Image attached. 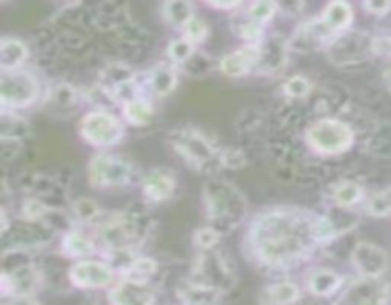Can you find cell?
Wrapping results in <instances>:
<instances>
[{"label":"cell","instance_id":"cell-18","mask_svg":"<svg viewBox=\"0 0 391 305\" xmlns=\"http://www.w3.org/2000/svg\"><path fill=\"white\" fill-rule=\"evenodd\" d=\"M365 197V189L359 181L355 180H340L332 187V200L334 205L347 206V208H354L355 205H359Z\"/></svg>","mask_w":391,"mask_h":305},{"label":"cell","instance_id":"cell-7","mask_svg":"<svg viewBox=\"0 0 391 305\" xmlns=\"http://www.w3.org/2000/svg\"><path fill=\"white\" fill-rule=\"evenodd\" d=\"M67 279L75 288L81 290H94V288H107L113 284L115 269L107 262H95L82 258L75 262L67 271Z\"/></svg>","mask_w":391,"mask_h":305},{"label":"cell","instance_id":"cell-19","mask_svg":"<svg viewBox=\"0 0 391 305\" xmlns=\"http://www.w3.org/2000/svg\"><path fill=\"white\" fill-rule=\"evenodd\" d=\"M29 52L27 46L18 38H4L0 44V57H2V67L4 71H12L18 65L25 62Z\"/></svg>","mask_w":391,"mask_h":305},{"label":"cell","instance_id":"cell-23","mask_svg":"<svg viewBox=\"0 0 391 305\" xmlns=\"http://www.w3.org/2000/svg\"><path fill=\"white\" fill-rule=\"evenodd\" d=\"M164 18L174 27H185L193 18V4L191 0H166L164 4Z\"/></svg>","mask_w":391,"mask_h":305},{"label":"cell","instance_id":"cell-11","mask_svg":"<svg viewBox=\"0 0 391 305\" xmlns=\"http://www.w3.org/2000/svg\"><path fill=\"white\" fill-rule=\"evenodd\" d=\"M351 263L361 277L380 279L390 267V258L384 250L373 243H357L351 250Z\"/></svg>","mask_w":391,"mask_h":305},{"label":"cell","instance_id":"cell-6","mask_svg":"<svg viewBox=\"0 0 391 305\" xmlns=\"http://www.w3.org/2000/svg\"><path fill=\"white\" fill-rule=\"evenodd\" d=\"M81 134L88 144L98 145V147H109L122 139V126L111 113L92 111L82 119Z\"/></svg>","mask_w":391,"mask_h":305},{"label":"cell","instance_id":"cell-31","mask_svg":"<svg viewBox=\"0 0 391 305\" xmlns=\"http://www.w3.org/2000/svg\"><path fill=\"white\" fill-rule=\"evenodd\" d=\"M366 212L370 216H390L391 214V191H378L366 199Z\"/></svg>","mask_w":391,"mask_h":305},{"label":"cell","instance_id":"cell-34","mask_svg":"<svg viewBox=\"0 0 391 305\" xmlns=\"http://www.w3.org/2000/svg\"><path fill=\"white\" fill-rule=\"evenodd\" d=\"M311 90L310 81L303 75L291 76L288 81L284 82V93L291 96V98H305Z\"/></svg>","mask_w":391,"mask_h":305},{"label":"cell","instance_id":"cell-40","mask_svg":"<svg viewBox=\"0 0 391 305\" xmlns=\"http://www.w3.org/2000/svg\"><path fill=\"white\" fill-rule=\"evenodd\" d=\"M75 90L71 86H67V84H62V86L54 88V92H52V101H54L57 107L71 105V103L75 101Z\"/></svg>","mask_w":391,"mask_h":305},{"label":"cell","instance_id":"cell-3","mask_svg":"<svg viewBox=\"0 0 391 305\" xmlns=\"http://www.w3.org/2000/svg\"><path fill=\"white\" fill-rule=\"evenodd\" d=\"M308 145L319 155H342L355 142L354 128L336 119L317 120L308 130Z\"/></svg>","mask_w":391,"mask_h":305},{"label":"cell","instance_id":"cell-5","mask_svg":"<svg viewBox=\"0 0 391 305\" xmlns=\"http://www.w3.org/2000/svg\"><path fill=\"white\" fill-rule=\"evenodd\" d=\"M88 175L90 183L94 187H103V189L122 187L132 178V164L117 156L95 155L90 161Z\"/></svg>","mask_w":391,"mask_h":305},{"label":"cell","instance_id":"cell-27","mask_svg":"<svg viewBox=\"0 0 391 305\" xmlns=\"http://www.w3.org/2000/svg\"><path fill=\"white\" fill-rule=\"evenodd\" d=\"M368 153L374 156L387 159L391 156V126H382L378 130H374L368 137Z\"/></svg>","mask_w":391,"mask_h":305},{"label":"cell","instance_id":"cell-10","mask_svg":"<svg viewBox=\"0 0 391 305\" xmlns=\"http://www.w3.org/2000/svg\"><path fill=\"white\" fill-rule=\"evenodd\" d=\"M42 287V273L33 263L2 273V292L10 294L16 299H29L31 294Z\"/></svg>","mask_w":391,"mask_h":305},{"label":"cell","instance_id":"cell-2","mask_svg":"<svg viewBox=\"0 0 391 305\" xmlns=\"http://www.w3.org/2000/svg\"><path fill=\"white\" fill-rule=\"evenodd\" d=\"M202 195L210 225L220 233L233 231L245 219L246 199L233 183L212 180L204 185Z\"/></svg>","mask_w":391,"mask_h":305},{"label":"cell","instance_id":"cell-21","mask_svg":"<svg viewBox=\"0 0 391 305\" xmlns=\"http://www.w3.org/2000/svg\"><path fill=\"white\" fill-rule=\"evenodd\" d=\"M354 19V10L347 4L346 0H332L325 10V21L332 27L334 31L347 29V25Z\"/></svg>","mask_w":391,"mask_h":305},{"label":"cell","instance_id":"cell-35","mask_svg":"<svg viewBox=\"0 0 391 305\" xmlns=\"http://www.w3.org/2000/svg\"><path fill=\"white\" fill-rule=\"evenodd\" d=\"M168 56L176 63L189 62V57L193 56V42L187 40V38H177V40H174V42L170 44Z\"/></svg>","mask_w":391,"mask_h":305},{"label":"cell","instance_id":"cell-46","mask_svg":"<svg viewBox=\"0 0 391 305\" xmlns=\"http://www.w3.org/2000/svg\"><path fill=\"white\" fill-rule=\"evenodd\" d=\"M390 191H391V189H390Z\"/></svg>","mask_w":391,"mask_h":305},{"label":"cell","instance_id":"cell-29","mask_svg":"<svg viewBox=\"0 0 391 305\" xmlns=\"http://www.w3.org/2000/svg\"><path fill=\"white\" fill-rule=\"evenodd\" d=\"M124 117L132 125H146L153 117V109L147 101L136 98L124 103Z\"/></svg>","mask_w":391,"mask_h":305},{"label":"cell","instance_id":"cell-38","mask_svg":"<svg viewBox=\"0 0 391 305\" xmlns=\"http://www.w3.org/2000/svg\"><path fill=\"white\" fill-rule=\"evenodd\" d=\"M105 79L109 82H113L115 88H117L120 84H124V82L132 81V71L127 65H122V63H113V65H109L105 69Z\"/></svg>","mask_w":391,"mask_h":305},{"label":"cell","instance_id":"cell-43","mask_svg":"<svg viewBox=\"0 0 391 305\" xmlns=\"http://www.w3.org/2000/svg\"><path fill=\"white\" fill-rule=\"evenodd\" d=\"M365 8L370 13L382 16L391 8V0H365Z\"/></svg>","mask_w":391,"mask_h":305},{"label":"cell","instance_id":"cell-1","mask_svg":"<svg viewBox=\"0 0 391 305\" xmlns=\"http://www.w3.org/2000/svg\"><path fill=\"white\" fill-rule=\"evenodd\" d=\"M315 219L296 208H273L258 216L250 231L256 258L269 267H288L302 260L317 243Z\"/></svg>","mask_w":391,"mask_h":305},{"label":"cell","instance_id":"cell-28","mask_svg":"<svg viewBox=\"0 0 391 305\" xmlns=\"http://www.w3.org/2000/svg\"><path fill=\"white\" fill-rule=\"evenodd\" d=\"M149 84H151V90L157 96H166L176 88V75H174L172 69L157 67L149 76Z\"/></svg>","mask_w":391,"mask_h":305},{"label":"cell","instance_id":"cell-12","mask_svg":"<svg viewBox=\"0 0 391 305\" xmlns=\"http://www.w3.org/2000/svg\"><path fill=\"white\" fill-rule=\"evenodd\" d=\"M107 299L111 304L119 305H147L153 304L157 296H155V288L149 287L147 282L124 279L109 292Z\"/></svg>","mask_w":391,"mask_h":305},{"label":"cell","instance_id":"cell-24","mask_svg":"<svg viewBox=\"0 0 391 305\" xmlns=\"http://www.w3.org/2000/svg\"><path fill=\"white\" fill-rule=\"evenodd\" d=\"M105 262L115 269V273H127L132 267V263L138 260V254L134 252L132 246H122V248H107L103 250Z\"/></svg>","mask_w":391,"mask_h":305},{"label":"cell","instance_id":"cell-15","mask_svg":"<svg viewBox=\"0 0 391 305\" xmlns=\"http://www.w3.org/2000/svg\"><path fill=\"white\" fill-rule=\"evenodd\" d=\"M221 294L218 288L209 287V284H202V282H197V280H187L183 282L182 287L177 288V296L182 299L183 304L191 305H209L220 301Z\"/></svg>","mask_w":391,"mask_h":305},{"label":"cell","instance_id":"cell-9","mask_svg":"<svg viewBox=\"0 0 391 305\" xmlns=\"http://www.w3.org/2000/svg\"><path fill=\"white\" fill-rule=\"evenodd\" d=\"M172 145L193 166H204L216 159V151L206 137L195 130H180L172 134Z\"/></svg>","mask_w":391,"mask_h":305},{"label":"cell","instance_id":"cell-42","mask_svg":"<svg viewBox=\"0 0 391 305\" xmlns=\"http://www.w3.org/2000/svg\"><path fill=\"white\" fill-rule=\"evenodd\" d=\"M273 2L279 10H283L284 13H291V16L302 12L303 6V0H273Z\"/></svg>","mask_w":391,"mask_h":305},{"label":"cell","instance_id":"cell-20","mask_svg":"<svg viewBox=\"0 0 391 305\" xmlns=\"http://www.w3.org/2000/svg\"><path fill=\"white\" fill-rule=\"evenodd\" d=\"M302 296L300 292V287L296 282H291V280H281V282H275L269 288H265V296L262 299L264 301H269V304H294Z\"/></svg>","mask_w":391,"mask_h":305},{"label":"cell","instance_id":"cell-4","mask_svg":"<svg viewBox=\"0 0 391 305\" xmlns=\"http://www.w3.org/2000/svg\"><path fill=\"white\" fill-rule=\"evenodd\" d=\"M191 280L218 288L220 292H228L235 287V273L229 262L216 250H202L197 258L195 277Z\"/></svg>","mask_w":391,"mask_h":305},{"label":"cell","instance_id":"cell-13","mask_svg":"<svg viewBox=\"0 0 391 305\" xmlns=\"http://www.w3.org/2000/svg\"><path fill=\"white\" fill-rule=\"evenodd\" d=\"M141 191L147 200L164 202L176 191V178L172 172H166V170H151L141 181Z\"/></svg>","mask_w":391,"mask_h":305},{"label":"cell","instance_id":"cell-41","mask_svg":"<svg viewBox=\"0 0 391 305\" xmlns=\"http://www.w3.org/2000/svg\"><path fill=\"white\" fill-rule=\"evenodd\" d=\"M21 151V142L18 137H2V159L4 162H10L19 155Z\"/></svg>","mask_w":391,"mask_h":305},{"label":"cell","instance_id":"cell-39","mask_svg":"<svg viewBox=\"0 0 391 305\" xmlns=\"http://www.w3.org/2000/svg\"><path fill=\"white\" fill-rule=\"evenodd\" d=\"M183 29H185V38L191 42H201L202 38L206 37V25L199 18H191Z\"/></svg>","mask_w":391,"mask_h":305},{"label":"cell","instance_id":"cell-30","mask_svg":"<svg viewBox=\"0 0 391 305\" xmlns=\"http://www.w3.org/2000/svg\"><path fill=\"white\" fill-rule=\"evenodd\" d=\"M155 273H157V263H155V260L153 258H141V255H138V260L132 263V267L124 273V279L147 282Z\"/></svg>","mask_w":391,"mask_h":305},{"label":"cell","instance_id":"cell-17","mask_svg":"<svg viewBox=\"0 0 391 305\" xmlns=\"http://www.w3.org/2000/svg\"><path fill=\"white\" fill-rule=\"evenodd\" d=\"M95 244H98V238L86 237L82 231L71 229L67 233H64V238H62V252L69 258H75V260H82V258H88L95 252Z\"/></svg>","mask_w":391,"mask_h":305},{"label":"cell","instance_id":"cell-16","mask_svg":"<svg viewBox=\"0 0 391 305\" xmlns=\"http://www.w3.org/2000/svg\"><path fill=\"white\" fill-rule=\"evenodd\" d=\"M342 277L332 269H313L308 277V290L313 296L328 298L340 290Z\"/></svg>","mask_w":391,"mask_h":305},{"label":"cell","instance_id":"cell-8","mask_svg":"<svg viewBox=\"0 0 391 305\" xmlns=\"http://www.w3.org/2000/svg\"><path fill=\"white\" fill-rule=\"evenodd\" d=\"M38 82L25 71H4L2 75V103L12 107H27L37 100Z\"/></svg>","mask_w":391,"mask_h":305},{"label":"cell","instance_id":"cell-14","mask_svg":"<svg viewBox=\"0 0 391 305\" xmlns=\"http://www.w3.org/2000/svg\"><path fill=\"white\" fill-rule=\"evenodd\" d=\"M384 287L380 284L378 279L373 277H361L354 280L347 290H344V296L340 301H349V304H378L384 299Z\"/></svg>","mask_w":391,"mask_h":305},{"label":"cell","instance_id":"cell-45","mask_svg":"<svg viewBox=\"0 0 391 305\" xmlns=\"http://www.w3.org/2000/svg\"><path fill=\"white\" fill-rule=\"evenodd\" d=\"M390 76H391V69H390Z\"/></svg>","mask_w":391,"mask_h":305},{"label":"cell","instance_id":"cell-32","mask_svg":"<svg viewBox=\"0 0 391 305\" xmlns=\"http://www.w3.org/2000/svg\"><path fill=\"white\" fill-rule=\"evenodd\" d=\"M283 59H284L283 48L275 42L267 44L265 48L259 50L258 63H262V65H264L265 69H269V71L281 67V65H283Z\"/></svg>","mask_w":391,"mask_h":305},{"label":"cell","instance_id":"cell-26","mask_svg":"<svg viewBox=\"0 0 391 305\" xmlns=\"http://www.w3.org/2000/svg\"><path fill=\"white\" fill-rule=\"evenodd\" d=\"M100 205L94 199H90V197H81V199H76L71 205V216L75 218V221H81V224L94 221V219L100 218Z\"/></svg>","mask_w":391,"mask_h":305},{"label":"cell","instance_id":"cell-36","mask_svg":"<svg viewBox=\"0 0 391 305\" xmlns=\"http://www.w3.org/2000/svg\"><path fill=\"white\" fill-rule=\"evenodd\" d=\"M218 159H220L221 166L228 170H240L245 168L246 164V155L240 149L221 151V155Z\"/></svg>","mask_w":391,"mask_h":305},{"label":"cell","instance_id":"cell-44","mask_svg":"<svg viewBox=\"0 0 391 305\" xmlns=\"http://www.w3.org/2000/svg\"><path fill=\"white\" fill-rule=\"evenodd\" d=\"M210 4H214V6H220V8H231V6H237L240 0H209Z\"/></svg>","mask_w":391,"mask_h":305},{"label":"cell","instance_id":"cell-25","mask_svg":"<svg viewBox=\"0 0 391 305\" xmlns=\"http://www.w3.org/2000/svg\"><path fill=\"white\" fill-rule=\"evenodd\" d=\"M361 46H366V38L359 37V35H354V37H344L340 38L338 42L332 44V56L334 59H342V62H349V59H355L359 57V54L363 52Z\"/></svg>","mask_w":391,"mask_h":305},{"label":"cell","instance_id":"cell-37","mask_svg":"<svg viewBox=\"0 0 391 305\" xmlns=\"http://www.w3.org/2000/svg\"><path fill=\"white\" fill-rule=\"evenodd\" d=\"M275 2L273 0H256L254 2V6L250 8V16H252L254 21H258V23H265V21H269L273 18V13H275Z\"/></svg>","mask_w":391,"mask_h":305},{"label":"cell","instance_id":"cell-33","mask_svg":"<svg viewBox=\"0 0 391 305\" xmlns=\"http://www.w3.org/2000/svg\"><path fill=\"white\" fill-rule=\"evenodd\" d=\"M220 231L214 229L212 225H209V227H201V229L195 231V235H193V244H195L201 252L202 250H214L218 241H220Z\"/></svg>","mask_w":391,"mask_h":305},{"label":"cell","instance_id":"cell-22","mask_svg":"<svg viewBox=\"0 0 391 305\" xmlns=\"http://www.w3.org/2000/svg\"><path fill=\"white\" fill-rule=\"evenodd\" d=\"M327 218L330 219V224H332L334 231L338 233V237H340V235H347L349 231L355 229V225L359 224V216H357L351 208L340 205L332 206V208L328 210Z\"/></svg>","mask_w":391,"mask_h":305}]
</instances>
